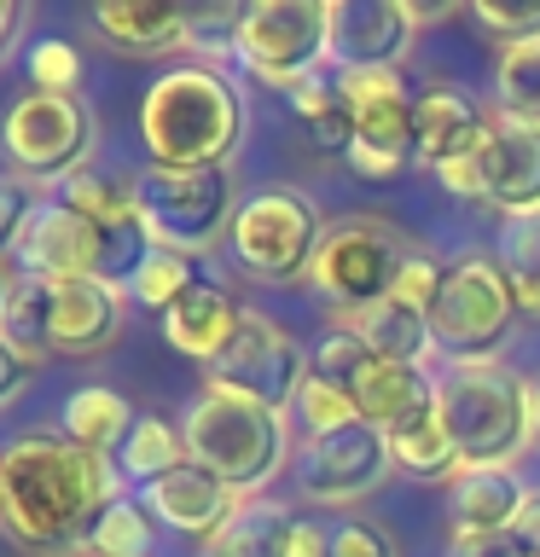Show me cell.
Returning a JSON list of instances; mask_svg holds the SVG:
<instances>
[{"label": "cell", "mask_w": 540, "mask_h": 557, "mask_svg": "<svg viewBox=\"0 0 540 557\" xmlns=\"http://www.w3.org/2000/svg\"><path fill=\"white\" fill-rule=\"evenodd\" d=\"M94 139H99V122L82 94H24L0 122L7 163L35 191L41 186L59 191L70 174H82L87 157H94Z\"/></svg>", "instance_id": "cell-10"}, {"label": "cell", "mask_w": 540, "mask_h": 557, "mask_svg": "<svg viewBox=\"0 0 540 557\" xmlns=\"http://www.w3.org/2000/svg\"><path fill=\"white\" fill-rule=\"evenodd\" d=\"M291 540H296V511L261 494V499H244L233 522L204 540L198 557H291Z\"/></svg>", "instance_id": "cell-27"}, {"label": "cell", "mask_w": 540, "mask_h": 557, "mask_svg": "<svg viewBox=\"0 0 540 557\" xmlns=\"http://www.w3.org/2000/svg\"><path fill=\"white\" fill-rule=\"evenodd\" d=\"M517 290L500 273L494 256L482 250H459L442 273L430 308V331H435V355L447 360H500V348L517 337Z\"/></svg>", "instance_id": "cell-7"}, {"label": "cell", "mask_w": 540, "mask_h": 557, "mask_svg": "<svg viewBox=\"0 0 540 557\" xmlns=\"http://www.w3.org/2000/svg\"><path fill=\"white\" fill-rule=\"evenodd\" d=\"M523 499H529V482H523L517 465H465L447 482L453 534H482V540L512 534Z\"/></svg>", "instance_id": "cell-21"}, {"label": "cell", "mask_w": 540, "mask_h": 557, "mask_svg": "<svg viewBox=\"0 0 540 557\" xmlns=\"http://www.w3.org/2000/svg\"><path fill=\"white\" fill-rule=\"evenodd\" d=\"M238 191L226 169H163L146 163L134 174V209H139V233L157 250L174 256H204L233 233L238 215Z\"/></svg>", "instance_id": "cell-6"}, {"label": "cell", "mask_w": 540, "mask_h": 557, "mask_svg": "<svg viewBox=\"0 0 540 557\" xmlns=\"http://www.w3.org/2000/svg\"><path fill=\"white\" fill-rule=\"evenodd\" d=\"M139 505L163 522V529L174 534H192L204 546L209 534H221L226 522H233L238 511V494L226 482H216L204 465H181V470H169V476H157L151 487H139Z\"/></svg>", "instance_id": "cell-20"}, {"label": "cell", "mask_w": 540, "mask_h": 557, "mask_svg": "<svg viewBox=\"0 0 540 557\" xmlns=\"http://www.w3.org/2000/svg\"><path fill=\"white\" fill-rule=\"evenodd\" d=\"M139 256H146V244L105 238L64 198H41L29 209V221H24V233H17L7 261L17 278H41V285H64V278H116L122 285Z\"/></svg>", "instance_id": "cell-9"}, {"label": "cell", "mask_w": 540, "mask_h": 557, "mask_svg": "<svg viewBox=\"0 0 540 557\" xmlns=\"http://www.w3.org/2000/svg\"><path fill=\"white\" fill-rule=\"evenodd\" d=\"M435 407L465 465H517L529 453V377L505 360H447Z\"/></svg>", "instance_id": "cell-4"}, {"label": "cell", "mask_w": 540, "mask_h": 557, "mask_svg": "<svg viewBox=\"0 0 540 557\" xmlns=\"http://www.w3.org/2000/svg\"><path fill=\"white\" fill-rule=\"evenodd\" d=\"M151 546H157V517L139 505V494H122L99 517L94 540H87V557H151Z\"/></svg>", "instance_id": "cell-33"}, {"label": "cell", "mask_w": 540, "mask_h": 557, "mask_svg": "<svg viewBox=\"0 0 540 557\" xmlns=\"http://www.w3.org/2000/svg\"><path fill=\"white\" fill-rule=\"evenodd\" d=\"M41 203V191H35L29 181H17V174H0V261L12 256L17 233H24L29 209Z\"/></svg>", "instance_id": "cell-40"}, {"label": "cell", "mask_w": 540, "mask_h": 557, "mask_svg": "<svg viewBox=\"0 0 540 557\" xmlns=\"http://www.w3.org/2000/svg\"><path fill=\"white\" fill-rule=\"evenodd\" d=\"M512 546L523 557H540V487H529V499H523V511L512 522Z\"/></svg>", "instance_id": "cell-42"}, {"label": "cell", "mask_w": 540, "mask_h": 557, "mask_svg": "<svg viewBox=\"0 0 540 557\" xmlns=\"http://www.w3.org/2000/svg\"><path fill=\"white\" fill-rule=\"evenodd\" d=\"M17 29H24V7H17V0H0V59H7V47L17 41Z\"/></svg>", "instance_id": "cell-43"}, {"label": "cell", "mask_w": 540, "mask_h": 557, "mask_svg": "<svg viewBox=\"0 0 540 557\" xmlns=\"http://www.w3.org/2000/svg\"><path fill=\"white\" fill-rule=\"evenodd\" d=\"M494 111L540 128V35H523V41L500 47V59H494Z\"/></svg>", "instance_id": "cell-31"}, {"label": "cell", "mask_w": 540, "mask_h": 557, "mask_svg": "<svg viewBox=\"0 0 540 557\" xmlns=\"http://www.w3.org/2000/svg\"><path fill=\"white\" fill-rule=\"evenodd\" d=\"M470 17H477V29H488L500 47H512L523 41V35H540V0H477L470 7Z\"/></svg>", "instance_id": "cell-38"}, {"label": "cell", "mask_w": 540, "mask_h": 557, "mask_svg": "<svg viewBox=\"0 0 540 557\" xmlns=\"http://www.w3.org/2000/svg\"><path fill=\"white\" fill-rule=\"evenodd\" d=\"M326 52H331V0H256V7H244L233 59L244 64L250 82L291 94L303 76L326 70Z\"/></svg>", "instance_id": "cell-11"}, {"label": "cell", "mask_w": 540, "mask_h": 557, "mask_svg": "<svg viewBox=\"0 0 540 557\" xmlns=\"http://www.w3.org/2000/svg\"><path fill=\"white\" fill-rule=\"evenodd\" d=\"M482 203L500 209V221L540 209V128L494 111L482 151Z\"/></svg>", "instance_id": "cell-19"}, {"label": "cell", "mask_w": 540, "mask_h": 557, "mask_svg": "<svg viewBox=\"0 0 540 557\" xmlns=\"http://www.w3.org/2000/svg\"><path fill=\"white\" fill-rule=\"evenodd\" d=\"M343 99L355 111V146L343 163L366 181H395L413 169L418 151V87L401 82V70H338Z\"/></svg>", "instance_id": "cell-12"}, {"label": "cell", "mask_w": 540, "mask_h": 557, "mask_svg": "<svg viewBox=\"0 0 540 557\" xmlns=\"http://www.w3.org/2000/svg\"><path fill=\"white\" fill-rule=\"evenodd\" d=\"M407 256H413V244L401 238V226L383 221V215L326 221V238H320L314 268H308V290L326 302L331 325H360L366 313L395 290Z\"/></svg>", "instance_id": "cell-5"}, {"label": "cell", "mask_w": 540, "mask_h": 557, "mask_svg": "<svg viewBox=\"0 0 540 557\" xmlns=\"http://www.w3.org/2000/svg\"><path fill=\"white\" fill-rule=\"evenodd\" d=\"M181 465H192L181 424H169V418H157V412H139L134 430H128V442H122V453H116L122 482L151 487L157 476H169V470H181Z\"/></svg>", "instance_id": "cell-29"}, {"label": "cell", "mask_w": 540, "mask_h": 557, "mask_svg": "<svg viewBox=\"0 0 540 557\" xmlns=\"http://www.w3.org/2000/svg\"><path fill=\"white\" fill-rule=\"evenodd\" d=\"M238 24H244V7H204V12H186V47L198 52V64L233 59Z\"/></svg>", "instance_id": "cell-37"}, {"label": "cell", "mask_w": 540, "mask_h": 557, "mask_svg": "<svg viewBox=\"0 0 540 557\" xmlns=\"http://www.w3.org/2000/svg\"><path fill=\"white\" fill-rule=\"evenodd\" d=\"M348 400L360 407L366 424L395 430L401 418H413L418 407H430V400H435V377L425 372V366H401V360L372 355L360 366V377L348 383Z\"/></svg>", "instance_id": "cell-24"}, {"label": "cell", "mask_w": 540, "mask_h": 557, "mask_svg": "<svg viewBox=\"0 0 540 557\" xmlns=\"http://www.w3.org/2000/svg\"><path fill=\"white\" fill-rule=\"evenodd\" d=\"M238 320H244V302L216 278H198L181 302L163 313V337L174 355L198 360V366H216L226 355V343L238 337Z\"/></svg>", "instance_id": "cell-22"}, {"label": "cell", "mask_w": 540, "mask_h": 557, "mask_svg": "<svg viewBox=\"0 0 540 557\" xmlns=\"http://www.w3.org/2000/svg\"><path fill=\"white\" fill-rule=\"evenodd\" d=\"M250 134L244 87L221 64H174L139 99V146L163 169H226Z\"/></svg>", "instance_id": "cell-2"}, {"label": "cell", "mask_w": 540, "mask_h": 557, "mask_svg": "<svg viewBox=\"0 0 540 557\" xmlns=\"http://www.w3.org/2000/svg\"><path fill=\"white\" fill-rule=\"evenodd\" d=\"M308 377H314V355L296 343V331L285 320H273V313H261V308H244L238 337L226 343V355L216 366H209V383H221V389H233V395H250L273 412H291Z\"/></svg>", "instance_id": "cell-14"}, {"label": "cell", "mask_w": 540, "mask_h": 557, "mask_svg": "<svg viewBox=\"0 0 540 557\" xmlns=\"http://www.w3.org/2000/svg\"><path fill=\"white\" fill-rule=\"evenodd\" d=\"M425 29L413 0H331V70H401Z\"/></svg>", "instance_id": "cell-16"}, {"label": "cell", "mask_w": 540, "mask_h": 557, "mask_svg": "<svg viewBox=\"0 0 540 557\" xmlns=\"http://www.w3.org/2000/svg\"><path fill=\"white\" fill-rule=\"evenodd\" d=\"M383 442H390V459L401 476H413V482H453L465 470L459 459V447H453V435H447V418L442 407H418L413 418H401L395 430H383Z\"/></svg>", "instance_id": "cell-25"}, {"label": "cell", "mask_w": 540, "mask_h": 557, "mask_svg": "<svg viewBox=\"0 0 540 557\" xmlns=\"http://www.w3.org/2000/svg\"><path fill=\"white\" fill-rule=\"evenodd\" d=\"M29 377H35V360H29V355H17V348H12L7 337H0V412L24 400Z\"/></svg>", "instance_id": "cell-41"}, {"label": "cell", "mask_w": 540, "mask_h": 557, "mask_svg": "<svg viewBox=\"0 0 540 557\" xmlns=\"http://www.w3.org/2000/svg\"><path fill=\"white\" fill-rule=\"evenodd\" d=\"M128 494L116 459L59 430H24L0 447V529L35 557H87L99 517Z\"/></svg>", "instance_id": "cell-1"}, {"label": "cell", "mask_w": 540, "mask_h": 557, "mask_svg": "<svg viewBox=\"0 0 540 557\" xmlns=\"http://www.w3.org/2000/svg\"><path fill=\"white\" fill-rule=\"evenodd\" d=\"M488 128H494V111H482L477 94H465L459 82H430L418 87V151L413 163L442 174L465 157H477L488 146Z\"/></svg>", "instance_id": "cell-18"}, {"label": "cell", "mask_w": 540, "mask_h": 557, "mask_svg": "<svg viewBox=\"0 0 540 557\" xmlns=\"http://www.w3.org/2000/svg\"><path fill=\"white\" fill-rule=\"evenodd\" d=\"M529 447L540 453V377H529Z\"/></svg>", "instance_id": "cell-44"}, {"label": "cell", "mask_w": 540, "mask_h": 557, "mask_svg": "<svg viewBox=\"0 0 540 557\" xmlns=\"http://www.w3.org/2000/svg\"><path fill=\"white\" fill-rule=\"evenodd\" d=\"M134 418L139 412L116 389L82 383V389H70L64 407H59V435H70V442L87 447V453H99V459H116L122 442H128V430H134Z\"/></svg>", "instance_id": "cell-26"}, {"label": "cell", "mask_w": 540, "mask_h": 557, "mask_svg": "<svg viewBox=\"0 0 540 557\" xmlns=\"http://www.w3.org/2000/svg\"><path fill=\"white\" fill-rule=\"evenodd\" d=\"M198 285V273H192V256H174V250H157V244H146V256L134 261V273L122 278V290H128V302L151 308L157 320L181 302V296Z\"/></svg>", "instance_id": "cell-32"}, {"label": "cell", "mask_w": 540, "mask_h": 557, "mask_svg": "<svg viewBox=\"0 0 540 557\" xmlns=\"http://www.w3.org/2000/svg\"><path fill=\"white\" fill-rule=\"evenodd\" d=\"M326 238V215L308 191L296 186H261L238 203L233 233H226V250H233L244 278H261V285H296L314 268V250Z\"/></svg>", "instance_id": "cell-8"}, {"label": "cell", "mask_w": 540, "mask_h": 557, "mask_svg": "<svg viewBox=\"0 0 540 557\" xmlns=\"http://www.w3.org/2000/svg\"><path fill=\"white\" fill-rule=\"evenodd\" d=\"M29 87L35 94H76L82 87V52L64 35H47V41L29 47Z\"/></svg>", "instance_id": "cell-36"}, {"label": "cell", "mask_w": 540, "mask_h": 557, "mask_svg": "<svg viewBox=\"0 0 540 557\" xmlns=\"http://www.w3.org/2000/svg\"><path fill=\"white\" fill-rule=\"evenodd\" d=\"M442 273H447L442 256H430V250H413V256H407V268H401V278H395V290L355 325L360 337L372 343V355L401 360V366H425V372H430V360H435L430 308H435V290H442Z\"/></svg>", "instance_id": "cell-15"}, {"label": "cell", "mask_w": 540, "mask_h": 557, "mask_svg": "<svg viewBox=\"0 0 540 557\" xmlns=\"http://www.w3.org/2000/svg\"><path fill=\"white\" fill-rule=\"evenodd\" d=\"M186 459L226 482L238 499H261L291 470V412H273L250 395H233L221 383H204L181 418Z\"/></svg>", "instance_id": "cell-3"}, {"label": "cell", "mask_w": 540, "mask_h": 557, "mask_svg": "<svg viewBox=\"0 0 540 557\" xmlns=\"http://www.w3.org/2000/svg\"><path fill=\"white\" fill-rule=\"evenodd\" d=\"M395 476L390 442H383L378 424H348L331 435H303L291 459V482L296 499L314 505V511H348V505H366L383 482Z\"/></svg>", "instance_id": "cell-13"}, {"label": "cell", "mask_w": 540, "mask_h": 557, "mask_svg": "<svg viewBox=\"0 0 540 557\" xmlns=\"http://www.w3.org/2000/svg\"><path fill=\"white\" fill-rule=\"evenodd\" d=\"M128 320V290L116 278H64L47 285V355H105Z\"/></svg>", "instance_id": "cell-17"}, {"label": "cell", "mask_w": 540, "mask_h": 557, "mask_svg": "<svg viewBox=\"0 0 540 557\" xmlns=\"http://www.w3.org/2000/svg\"><path fill=\"white\" fill-rule=\"evenodd\" d=\"M331 557H401V540L378 517H343L331 529Z\"/></svg>", "instance_id": "cell-39"}, {"label": "cell", "mask_w": 540, "mask_h": 557, "mask_svg": "<svg viewBox=\"0 0 540 557\" xmlns=\"http://www.w3.org/2000/svg\"><path fill=\"white\" fill-rule=\"evenodd\" d=\"M285 104L296 111V122L308 128V139L320 151H338L348 157V146H355V111H348V99H343V76L338 70H314V76H303L285 94Z\"/></svg>", "instance_id": "cell-28"}, {"label": "cell", "mask_w": 540, "mask_h": 557, "mask_svg": "<svg viewBox=\"0 0 540 557\" xmlns=\"http://www.w3.org/2000/svg\"><path fill=\"white\" fill-rule=\"evenodd\" d=\"M12 290H17V273H12V261H0V320H7V302H12Z\"/></svg>", "instance_id": "cell-45"}, {"label": "cell", "mask_w": 540, "mask_h": 557, "mask_svg": "<svg viewBox=\"0 0 540 557\" xmlns=\"http://www.w3.org/2000/svg\"><path fill=\"white\" fill-rule=\"evenodd\" d=\"M494 261H500V273L512 278L523 320H540V209H529V215H512V221H500Z\"/></svg>", "instance_id": "cell-30"}, {"label": "cell", "mask_w": 540, "mask_h": 557, "mask_svg": "<svg viewBox=\"0 0 540 557\" xmlns=\"http://www.w3.org/2000/svg\"><path fill=\"white\" fill-rule=\"evenodd\" d=\"M87 24L111 52L128 59H163V52L186 47V12L163 7V0H105L87 12Z\"/></svg>", "instance_id": "cell-23"}, {"label": "cell", "mask_w": 540, "mask_h": 557, "mask_svg": "<svg viewBox=\"0 0 540 557\" xmlns=\"http://www.w3.org/2000/svg\"><path fill=\"white\" fill-rule=\"evenodd\" d=\"M0 337H7L17 355H29L35 366L47 360V285L41 278H17L7 320H0Z\"/></svg>", "instance_id": "cell-34"}, {"label": "cell", "mask_w": 540, "mask_h": 557, "mask_svg": "<svg viewBox=\"0 0 540 557\" xmlns=\"http://www.w3.org/2000/svg\"><path fill=\"white\" fill-rule=\"evenodd\" d=\"M291 418L303 424V435H331V430L360 424V407L338 389V383L308 377V383H303V395H296V407H291Z\"/></svg>", "instance_id": "cell-35"}]
</instances>
